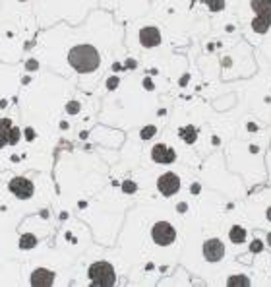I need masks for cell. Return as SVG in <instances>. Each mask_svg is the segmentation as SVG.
<instances>
[{"instance_id": "4fadbf2b", "label": "cell", "mask_w": 271, "mask_h": 287, "mask_svg": "<svg viewBox=\"0 0 271 287\" xmlns=\"http://www.w3.org/2000/svg\"><path fill=\"white\" fill-rule=\"evenodd\" d=\"M229 237H230L232 243H244V239H246V231L242 229V227H232L230 233H229Z\"/></svg>"}, {"instance_id": "30bf717a", "label": "cell", "mask_w": 271, "mask_h": 287, "mask_svg": "<svg viewBox=\"0 0 271 287\" xmlns=\"http://www.w3.org/2000/svg\"><path fill=\"white\" fill-rule=\"evenodd\" d=\"M270 25H271V14H260L252 22V29L256 33H266L270 29Z\"/></svg>"}, {"instance_id": "5b68a950", "label": "cell", "mask_w": 271, "mask_h": 287, "mask_svg": "<svg viewBox=\"0 0 271 287\" xmlns=\"http://www.w3.org/2000/svg\"><path fill=\"white\" fill-rule=\"evenodd\" d=\"M157 186H159V190L165 196H170V194H174L180 188V178L174 173H165L163 177H159Z\"/></svg>"}, {"instance_id": "e0dca14e", "label": "cell", "mask_w": 271, "mask_h": 287, "mask_svg": "<svg viewBox=\"0 0 271 287\" xmlns=\"http://www.w3.org/2000/svg\"><path fill=\"white\" fill-rule=\"evenodd\" d=\"M18 140H20V128L12 126L10 128V136H8V144H16Z\"/></svg>"}, {"instance_id": "9c48e42d", "label": "cell", "mask_w": 271, "mask_h": 287, "mask_svg": "<svg viewBox=\"0 0 271 287\" xmlns=\"http://www.w3.org/2000/svg\"><path fill=\"white\" fill-rule=\"evenodd\" d=\"M54 280V274L49 270H35L33 276H31V286H39V287H47L51 286Z\"/></svg>"}, {"instance_id": "8992f818", "label": "cell", "mask_w": 271, "mask_h": 287, "mask_svg": "<svg viewBox=\"0 0 271 287\" xmlns=\"http://www.w3.org/2000/svg\"><path fill=\"white\" fill-rule=\"evenodd\" d=\"M204 254H206V258H208L209 262H217V260L223 258L225 246H223V243H221L219 239H209V241L204 244Z\"/></svg>"}, {"instance_id": "3957f363", "label": "cell", "mask_w": 271, "mask_h": 287, "mask_svg": "<svg viewBox=\"0 0 271 287\" xmlns=\"http://www.w3.org/2000/svg\"><path fill=\"white\" fill-rule=\"evenodd\" d=\"M151 237H153V241H155L157 244H163V246H165V244H170V243L176 239V231H174V227H172L170 223L159 221V223L153 225Z\"/></svg>"}, {"instance_id": "9a60e30c", "label": "cell", "mask_w": 271, "mask_h": 287, "mask_svg": "<svg viewBox=\"0 0 271 287\" xmlns=\"http://www.w3.org/2000/svg\"><path fill=\"white\" fill-rule=\"evenodd\" d=\"M35 243H37V239L33 235H23L21 241H20L21 248H31V246H35Z\"/></svg>"}, {"instance_id": "7c38bea8", "label": "cell", "mask_w": 271, "mask_h": 287, "mask_svg": "<svg viewBox=\"0 0 271 287\" xmlns=\"http://www.w3.org/2000/svg\"><path fill=\"white\" fill-rule=\"evenodd\" d=\"M252 10L260 14H271V0H252Z\"/></svg>"}, {"instance_id": "5bb4252c", "label": "cell", "mask_w": 271, "mask_h": 287, "mask_svg": "<svg viewBox=\"0 0 271 287\" xmlns=\"http://www.w3.org/2000/svg\"><path fill=\"white\" fill-rule=\"evenodd\" d=\"M180 136H182L184 142H194L196 140V130L192 126H186V128L180 130Z\"/></svg>"}, {"instance_id": "7a4b0ae2", "label": "cell", "mask_w": 271, "mask_h": 287, "mask_svg": "<svg viewBox=\"0 0 271 287\" xmlns=\"http://www.w3.org/2000/svg\"><path fill=\"white\" fill-rule=\"evenodd\" d=\"M89 280L93 286H101V287H108L114 284V270L112 266L107 264V262H97L89 268Z\"/></svg>"}, {"instance_id": "6da1fadb", "label": "cell", "mask_w": 271, "mask_h": 287, "mask_svg": "<svg viewBox=\"0 0 271 287\" xmlns=\"http://www.w3.org/2000/svg\"><path fill=\"white\" fill-rule=\"evenodd\" d=\"M68 60L78 72H93L99 66V53L89 45H78L70 51Z\"/></svg>"}, {"instance_id": "ac0fdd59", "label": "cell", "mask_w": 271, "mask_h": 287, "mask_svg": "<svg viewBox=\"0 0 271 287\" xmlns=\"http://www.w3.org/2000/svg\"><path fill=\"white\" fill-rule=\"evenodd\" d=\"M229 286H248V280L242 278V276H236V278H230L229 280Z\"/></svg>"}, {"instance_id": "277c9868", "label": "cell", "mask_w": 271, "mask_h": 287, "mask_svg": "<svg viewBox=\"0 0 271 287\" xmlns=\"http://www.w3.org/2000/svg\"><path fill=\"white\" fill-rule=\"evenodd\" d=\"M10 190L18 196V198H29L33 194V182L23 178V177H16L10 180Z\"/></svg>"}, {"instance_id": "8fae6325", "label": "cell", "mask_w": 271, "mask_h": 287, "mask_svg": "<svg viewBox=\"0 0 271 287\" xmlns=\"http://www.w3.org/2000/svg\"><path fill=\"white\" fill-rule=\"evenodd\" d=\"M10 128H12V120H10V118H4V120H0V148L8 144Z\"/></svg>"}, {"instance_id": "52a82bcc", "label": "cell", "mask_w": 271, "mask_h": 287, "mask_svg": "<svg viewBox=\"0 0 271 287\" xmlns=\"http://www.w3.org/2000/svg\"><path fill=\"white\" fill-rule=\"evenodd\" d=\"M140 41L144 47H155L161 43V33L157 27H144L140 31Z\"/></svg>"}, {"instance_id": "ffe728a7", "label": "cell", "mask_w": 271, "mask_h": 287, "mask_svg": "<svg viewBox=\"0 0 271 287\" xmlns=\"http://www.w3.org/2000/svg\"><path fill=\"white\" fill-rule=\"evenodd\" d=\"M78 109H80V105H78V103H70V105H68V111H70V113H76Z\"/></svg>"}, {"instance_id": "2e32d148", "label": "cell", "mask_w": 271, "mask_h": 287, "mask_svg": "<svg viewBox=\"0 0 271 287\" xmlns=\"http://www.w3.org/2000/svg\"><path fill=\"white\" fill-rule=\"evenodd\" d=\"M211 12H221L225 8V0H206Z\"/></svg>"}, {"instance_id": "ba28073f", "label": "cell", "mask_w": 271, "mask_h": 287, "mask_svg": "<svg viewBox=\"0 0 271 287\" xmlns=\"http://www.w3.org/2000/svg\"><path fill=\"white\" fill-rule=\"evenodd\" d=\"M151 157L157 161V163H172L174 161V152L168 150L167 146L157 144L153 150H151Z\"/></svg>"}, {"instance_id": "d6986e66", "label": "cell", "mask_w": 271, "mask_h": 287, "mask_svg": "<svg viewBox=\"0 0 271 287\" xmlns=\"http://www.w3.org/2000/svg\"><path fill=\"white\" fill-rule=\"evenodd\" d=\"M153 132H155V128H153V126H147V128L142 132V136H144V138H151V134H153Z\"/></svg>"}]
</instances>
